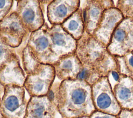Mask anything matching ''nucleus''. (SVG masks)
Listing matches in <instances>:
<instances>
[{
	"label": "nucleus",
	"mask_w": 133,
	"mask_h": 118,
	"mask_svg": "<svg viewBox=\"0 0 133 118\" xmlns=\"http://www.w3.org/2000/svg\"><path fill=\"white\" fill-rule=\"evenodd\" d=\"M115 6L124 18L133 20V1H117Z\"/></svg>",
	"instance_id": "nucleus-20"
},
{
	"label": "nucleus",
	"mask_w": 133,
	"mask_h": 118,
	"mask_svg": "<svg viewBox=\"0 0 133 118\" xmlns=\"http://www.w3.org/2000/svg\"><path fill=\"white\" fill-rule=\"evenodd\" d=\"M115 98L121 109H133V78L119 74V81L113 87Z\"/></svg>",
	"instance_id": "nucleus-17"
},
{
	"label": "nucleus",
	"mask_w": 133,
	"mask_h": 118,
	"mask_svg": "<svg viewBox=\"0 0 133 118\" xmlns=\"http://www.w3.org/2000/svg\"><path fill=\"white\" fill-rule=\"evenodd\" d=\"M117 118H133V109H122L117 115Z\"/></svg>",
	"instance_id": "nucleus-23"
},
{
	"label": "nucleus",
	"mask_w": 133,
	"mask_h": 118,
	"mask_svg": "<svg viewBox=\"0 0 133 118\" xmlns=\"http://www.w3.org/2000/svg\"><path fill=\"white\" fill-rule=\"evenodd\" d=\"M123 19L122 14L115 6L107 9L91 35L107 47L115 29Z\"/></svg>",
	"instance_id": "nucleus-12"
},
{
	"label": "nucleus",
	"mask_w": 133,
	"mask_h": 118,
	"mask_svg": "<svg viewBox=\"0 0 133 118\" xmlns=\"http://www.w3.org/2000/svg\"><path fill=\"white\" fill-rule=\"evenodd\" d=\"M107 49L115 57L133 53V20L124 18L119 22L112 35Z\"/></svg>",
	"instance_id": "nucleus-7"
},
{
	"label": "nucleus",
	"mask_w": 133,
	"mask_h": 118,
	"mask_svg": "<svg viewBox=\"0 0 133 118\" xmlns=\"http://www.w3.org/2000/svg\"><path fill=\"white\" fill-rule=\"evenodd\" d=\"M4 91H5V86L0 83V104L1 103L3 97L4 96Z\"/></svg>",
	"instance_id": "nucleus-25"
},
{
	"label": "nucleus",
	"mask_w": 133,
	"mask_h": 118,
	"mask_svg": "<svg viewBox=\"0 0 133 118\" xmlns=\"http://www.w3.org/2000/svg\"><path fill=\"white\" fill-rule=\"evenodd\" d=\"M49 27L45 23L39 30L30 33L26 44L31 54L38 62L53 65L57 60L52 51L48 34Z\"/></svg>",
	"instance_id": "nucleus-6"
},
{
	"label": "nucleus",
	"mask_w": 133,
	"mask_h": 118,
	"mask_svg": "<svg viewBox=\"0 0 133 118\" xmlns=\"http://www.w3.org/2000/svg\"><path fill=\"white\" fill-rule=\"evenodd\" d=\"M14 3L12 0H0V21L11 12Z\"/></svg>",
	"instance_id": "nucleus-21"
},
{
	"label": "nucleus",
	"mask_w": 133,
	"mask_h": 118,
	"mask_svg": "<svg viewBox=\"0 0 133 118\" xmlns=\"http://www.w3.org/2000/svg\"><path fill=\"white\" fill-rule=\"evenodd\" d=\"M52 65L56 77L60 81L77 80L83 69L82 64L75 53L59 58Z\"/></svg>",
	"instance_id": "nucleus-14"
},
{
	"label": "nucleus",
	"mask_w": 133,
	"mask_h": 118,
	"mask_svg": "<svg viewBox=\"0 0 133 118\" xmlns=\"http://www.w3.org/2000/svg\"><path fill=\"white\" fill-rule=\"evenodd\" d=\"M16 51L0 37V70L15 55Z\"/></svg>",
	"instance_id": "nucleus-19"
},
{
	"label": "nucleus",
	"mask_w": 133,
	"mask_h": 118,
	"mask_svg": "<svg viewBox=\"0 0 133 118\" xmlns=\"http://www.w3.org/2000/svg\"><path fill=\"white\" fill-rule=\"evenodd\" d=\"M88 118H117V115H113L96 110Z\"/></svg>",
	"instance_id": "nucleus-22"
},
{
	"label": "nucleus",
	"mask_w": 133,
	"mask_h": 118,
	"mask_svg": "<svg viewBox=\"0 0 133 118\" xmlns=\"http://www.w3.org/2000/svg\"><path fill=\"white\" fill-rule=\"evenodd\" d=\"M23 86H5V91L0 104V115L3 118H24L28 104Z\"/></svg>",
	"instance_id": "nucleus-4"
},
{
	"label": "nucleus",
	"mask_w": 133,
	"mask_h": 118,
	"mask_svg": "<svg viewBox=\"0 0 133 118\" xmlns=\"http://www.w3.org/2000/svg\"><path fill=\"white\" fill-rule=\"evenodd\" d=\"M48 34L52 51L57 59L75 53L77 41L66 33L61 25H51L48 29Z\"/></svg>",
	"instance_id": "nucleus-11"
},
{
	"label": "nucleus",
	"mask_w": 133,
	"mask_h": 118,
	"mask_svg": "<svg viewBox=\"0 0 133 118\" xmlns=\"http://www.w3.org/2000/svg\"><path fill=\"white\" fill-rule=\"evenodd\" d=\"M132 54H133V53H132Z\"/></svg>",
	"instance_id": "nucleus-28"
},
{
	"label": "nucleus",
	"mask_w": 133,
	"mask_h": 118,
	"mask_svg": "<svg viewBox=\"0 0 133 118\" xmlns=\"http://www.w3.org/2000/svg\"><path fill=\"white\" fill-rule=\"evenodd\" d=\"M61 25L74 39L77 41L79 40L85 32L81 7H80Z\"/></svg>",
	"instance_id": "nucleus-18"
},
{
	"label": "nucleus",
	"mask_w": 133,
	"mask_h": 118,
	"mask_svg": "<svg viewBox=\"0 0 133 118\" xmlns=\"http://www.w3.org/2000/svg\"><path fill=\"white\" fill-rule=\"evenodd\" d=\"M57 110L47 96L30 97L24 118H55Z\"/></svg>",
	"instance_id": "nucleus-15"
},
{
	"label": "nucleus",
	"mask_w": 133,
	"mask_h": 118,
	"mask_svg": "<svg viewBox=\"0 0 133 118\" xmlns=\"http://www.w3.org/2000/svg\"><path fill=\"white\" fill-rule=\"evenodd\" d=\"M75 54L83 69L77 79L92 86L100 78L109 76L113 70L118 72L117 58L112 55L107 47L86 31L77 41Z\"/></svg>",
	"instance_id": "nucleus-1"
},
{
	"label": "nucleus",
	"mask_w": 133,
	"mask_h": 118,
	"mask_svg": "<svg viewBox=\"0 0 133 118\" xmlns=\"http://www.w3.org/2000/svg\"><path fill=\"white\" fill-rule=\"evenodd\" d=\"M80 7L82 10L85 31L92 35L99 24L104 11L115 7L113 1H85Z\"/></svg>",
	"instance_id": "nucleus-10"
},
{
	"label": "nucleus",
	"mask_w": 133,
	"mask_h": 118,
	"mask_svg": "<svg viewBox=\"0 0 133 118\" xmlns=\"http://www.w3.org/2000/svg\"><path fill=\"white\" fill-rule=\"evenodd\" d=\"M110 74L112 75L113 79L116 82V83L117 82L119 81V73L117 71L113 70V71H111Z\"/></svg>",
	"instance_id": "nucleus-24"
},
{
	"label": "nucleus",
	"mask_w": 133,
	"mask_h": 118,
	"mask_svg": "<svg viewBox=\"0 0 133 118\" xmlns=\"http://www.w3.org/2000/svg\"><path fill=\"white\" fill-rule=\"evenodd\" d=\"M2 118H3V117H2Z\"/></svg>",
	"instance_id": "nucleus-27"
},
{
	"label": "nucleus",
	"mask_w": 133,
	"mask_h": 118,
	"mask_svg": "<svg viewBox=\"0 0 133 118\" xmlns=\"http://www.w3.org/2000/svg\"><path fill=\"white\" fill-rule=\"evenodd\" d=\"M30 33L15 10L0 21V37L12 48L19 47Z\"/></svg>",
	"instance_id": "nucleus-8"
},
{
	"label": "nucleus",
	"mask_w": 133,
	"mask_h": 118,
	"mask_svg": "<svg viewBox=\"0 0 133 118\" xmlns=\"http://www.w3.org/2000/svg\"><path fill=\"white\" fill-rule=\"evenodd\" d=\"M92 98L96 110L118 115L122 110L113 90L109 76L100 78L91 86Z\"/></svg>",
	"instance_id": "nucleus-5"
},
{
	"label": "nucleus",
	"mask_w": 133,
	"mask_h": 118,
	"mask_svg": "<svg viewBox=\"0 0 133 118\" xmlns=\"http://www.w3.org/2000/svg\"><path fill=\"white\" fill-rule=\"evenodd\" d=\"M42 4H49L52 2V1H39Z\"/></svg>",
	"instance_id": "nucleus-26"
},
{
	"label": "nucleus",
	"mask_w": 133,
	"mask_h": 118,
	"mask_svg": "<svg viewBox=\"0 0 133 118\" xmlns=\"http://www.w3.org/2000/svg\"><path fill=\"white\" fill-rule=\"evenodd\" d=\"M26 74L17 54L0 70V83L4 86L7 85L23 86Z\"/></svg>",
	"instance_id": "nucleus-16"
},
{
	"label": "nucleus",
	"mask_w": 133,
	"mask_h": 118,
	"mask_svg": "<svg viewBox=\"0 0 133 118\" xmlns=\"http://www.w3.org/2000/svg\"><path fill=\"white\" fill-rule=\"evenodd\" d=\"M81 6L79 0H54L47 6V17L51 25H61Z\"/></svg>",
	"instance_id": "nucleus-13"
},
{
	"label": "nucleus",
	"mask_w": 133,
	"mask_h": 118,
	"mask_svg": "<svg viewBox=\"0 0 133 118\" xmlns=\"http://www.w3.org/2000/svg\"><path fill=\"white\" fill-rule=\"evenodd\" d=\"M43 7L38 0L17 1L15 11L30 33L39 30L45 23Z\"/></svg>",
	"instance_id": "nucleus-9"
},
{
	"label": "nucleus",
	"mask_w": 133,
	"mask_h": 118,
	"mask_svg": "<svg viewBox=\"0 0 133 118\" xmlns=\"http://www.w3.org/2000/svg\"><path fill=\"white\" fill-rule=\"evenodd\" d=\"M55 77L52 65L39 63L26 75L23 87L30 97L47 96Z\"/></svg>",
	"instance_id": "nucleus-3"
},
{
	"label": "nucleus",
	"mask_w": 133,
	"mask_h": 118,
	"mask_svg": "<svg viewBox=\"0 0 133 118\" xmlns=\"http://www.w3.org/2000/svg\"><path fill=\"white\" fill-rule=\"evenodd\" d=\"M50 100L62 118H88L96 111L91 86L83 80L57 83L51 90Z\"/></svg>",
	"instance_id": "nucleus-2"
}]
</instances>
